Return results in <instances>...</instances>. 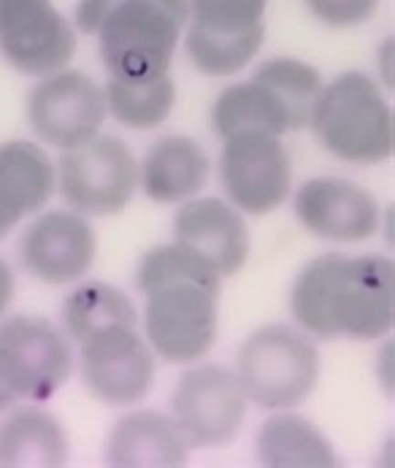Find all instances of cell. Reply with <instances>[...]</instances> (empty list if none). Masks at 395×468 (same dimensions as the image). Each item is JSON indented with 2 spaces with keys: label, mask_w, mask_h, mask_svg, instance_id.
Wrapping results in <instances>:
<instances>
[{
  "label": "cell",
  "mask_w": 395,
  "mask_h": 468,
  "mask_svg": "<svg viewBox=\"0 0 395 468\" xmlns=\"http://www.w3.org/2000/svg\"><path fill=\"white\" fill-rule=\"evenodd\" d=\"M58 187L73 211L84 217H112L133 201L138 165L125 141L98 133L73 149H63Z\"/></svg>",
  "instance_id": "cell-7"
},
{
  "label": "cell",
  "mask_w": 395,
  "mask_h": 468,
  "mask_svg": "<svg viewBox=\"0 0 395 468\" xmlns=\"http://www.w3.org/2000/svg\"><path fill=\"white\" fill-rule=\"evenodd\" d=\"M58 185V171L47 152L30 141L0 144V239L19 219L41 211Z\"/></svg>",
  "instance_id": "cell-16"
},
{
  "label": "cell",
  "mask_w": 395,
  "mask_h": 468,
  "mask_svg": "<svg viewBox=\"0 0 395 468\" xmlns=\"http://www.w3.org/2000/svg\"><path fill=\"white\" fill-rule=\"evenodd\" d=\"M70 371L73 352L58 325L27 314L0 323V411L49 401Z\"/></svg>",
  "instance_id": "cell-6"
},
{
  "label": "cell",
  "mask_w": 395,
  "mask_h": 468,
  "mask_svg": "<svg viewBox=\"0 0 395 468\" xmlns=\"http://www.w3.org/2000/svg\"><path fill=\"white\" fill-rule=\"evenodd\" d=\"M0 55L25 76L58 73L76 55V30L52 0H0Z\"/></svg>",
  "instance_id": "cell-12"
},
{
  "label": "cell",
  "mask_w": 395,
  "mask_h": 468,
  "mask_svg": "<svg viewBox=\"0 0 395 468\" xmlns=\"http://www.w3.org/2000/svg\"><path fill=\"white\" fill-rule=\"evenodd\" d=\"M222 141L219 179L228 201L252 217L276 211L290 196L293 182V165L282 135L239 131Z\"/></svg>",
  "instance_id": "cell-9"
},
{
  "label": "cell",
  "mask_w": 395,
  "mask_h": 468,
  "mask_svg": "<svg viewBox=\"0 0 395 468\" xmlns=\"http://www.w3.org/2000/svg\"><path fill=\"white\" fill-rule=\"evenodd\" d=\"M236 374L247 399L261 409H295L320 382V352L304 331L265 325L244 341Z\"/></svg>",
  "instance_id": "cell-5"
},
{
  "label": "cell",
  "mask_w": 395,
  "mask_h": 468,
  "mask_svg": "<svg viewBox=\"0 0 395 468\" xmlns=\"http://www.w3.org/2000/svg\"><path fill=\"white\" fill-rule=\"evenodd\" d=\"M211 128L219 138H228L239 131L284 135L301 131L304 122L268 81L252 76L219 92L211 106Z\"/></svg>",
  "instance_id": "cell-20"
},
{
  "label": "cell",
  "mask_w": 395,
  "mask_h": 468,
  "mask_svg": "<svg viewBox=\"0 0 395 468\" xmlns=\"http://www.w3.org/2000/svg\"><path fill=\"white\" fill-rule=\"evenodd\" d=\"M247 393L236 371L225 366H198L182 374L174 390V420L190 450L230 444L247 414Z\"/></svg>",
  "instance_id": "cell-8"
},
{
  "label": "cell",
  "mask_w": 395,
  "mask_h": 468,
  "mask_svg": "<svg viewBox=\"0 0 395 468\" xmlns=\"http://www.w3.org/2000/svg\"><path fill=\"white\" fill-rule=\"evenodd\" d=\"M295 217L317 239L336 244L368 241L379 228V206L349 179L317 176L295 193Z\"/></svg>",
  "instance_id": "cell-14"
},
{
  "label": "cell",
  "mask_w": 395,
  "mask_h": 468,
  "mask_svg": "<svg viewBox=\"0 0 395 468\" xmlns=\"http://www.w3.org/2000/svg\"><path fill=\"white\" fill-rule=\"evenodd\" d=\"M222 276L182 241L149 250L135 271L144 295V335L155 355L187 366L200 360L217 338V303Z\"/></svg>",
  "instance_id": "cell-1"
},
{
  "label": "cell",
  "mask_w": 395,
  "mask_h": 468,
  "mask_svg": "<svg viewBox=\"0 0 395 468\" xmlns=\"http://www.w3.org/2000/svg\"><path fill=\"white\" fill-rule=\"evenodd\" d=\"M135 320L138 317L131 298L120 287L106 282L79 284L63 306V325L73 341H81L84 335L103 331L109 325H135Z\"/></svg>",
  "instance_id": "cell-23"
},
{
  "label": "cell",
  "mask_w": 395,
  "mask_h": 468,
  "mask_svg": "<svg viewBox=\"0 0 395 468\" xmlns=\"http://www.w3.org/2000/svg\"><path fill=\"white\" fill-rule=\"evenodd\" d=\"M268 0H190L185 30L211 38H239L263 33Z\"/></svg>",
  "instance_id": "cell-24"
},
{
  "label": "cell",
  "mask_w": 395,
  "mask_h": 468,
  "mask_svg": "<svg viewBox=\"0 0 395 468\" xmlns=\"http://www.w3.org/2000/svg\"><path fill=\"white\" fill-rule=\"evenodd\" d=\"M95 230L79 211H47L27 225L19 241V261L25 271L49 284L79 282L95 261Z\"/></svg>",
  "instance_id": "cell-13"
},
{
  "label": "cell",
  "mask_w": 395,
  "mask_h": 468,
  "mask_svg": "<svg viewBox=\"0 0 395 468\" xmlns=\"http://www.w3.org/2000/svg\"><path fill=\"white\" fill-rule=\"evenodd\" d=\"M265 41L263 33H250L239 38H211L185 30V49L196 70L206 76H233L250 66Z\"/></svg>",
  "instance_id": "cell-25"
},
{
  "label": "cell",
  "mask_w": 395,
  "mask_h": 468,
  "mask_svg": "<svg viewBox=\"0 0 395 468\" xmlns=\"http://www.w3.org/2000/svg\"><path fill=\"white\" fill-rule=\"evenodd\" d=\"M109 114L133 131H152L168 120L176 103V84L168 73L149 79H117L106 81Z\"/></svg>",
  "instance_id": "cell-22"
},
{
  "label": "cell",
  "mask_w": 395,
  "mask_h": 468,
  "mask_svg": "<svg viewBox=\"0 0 395 468\" xmlns=\"http://www.w3.org/2000/svg\"><path fill=\"white\" fill-rule=\"evenodd\" d=\"M109 117L106 90L81 70L44 76L27 98V120L36 135L58 149H73L101 133Z\"/></svg>",
  "instance_id": "cell-11"
},
{
  "label": "cell",
  "mask_w": 395,
  "mask_h": 468,
  "mask_svg": "<svg viewBox=\"0 0 395 468\" xmlns=\"http://www.w3.org/2000/svg\"><path fill=\"white\" fill-rule=\"evenodd\" d=\"M190 444L174 417L160 411H131L117 420L106 441V463L117 468L185 466Z\"/></svg>",
  "instance_id": "cell-17"
},
{
  "label": "cell",
  "mask_w": 395,
  "mask_h": 468,
  "mask_svg": "<svg viewBox=\"0 0 395 468\" xmlns=\"http://www.w3.org/2000/svg\"><path fill=\"white\" fill-rule=\"evenodd\" d=\"M211 176V160L190 135L157 138L141 168L138 185L155 203H185L196 198Z\"/></svg>",
  "instance_id": "cell-18"
},
{
  "label": "cell",
  "mask_w": 395,
  "mask_h": 468,
  "mask_svg": "<svg viewBox=\"0 0 395 468\" xmlns=\"http://www.w3.org/2000/svg\"><path fill=\"white\" fill-rule=\"evenodd\" d=\"M70 455L66 428L55 414L36 403L8 409L0 420V466L3 468H58Z\"/></svg>",
  "instance_id": "cell-19"
},
{
  "label": "cell",
  "mask_w": 395,
  "mask_h": 468,
  "mask_svg": "<svg viewBox=\"0 0 395 468\" xmlns=\"http://www.w3.org/2000/svg\"><path fill=\"white\" fill-rule=\"evenodd\" d=\"M290 309L304 334L371 341L395 325V266L379 255H320L301 268Z\"/></svg>",
  "instance_id": "cell-2"
},
{
  "label": "cell",
  "mask_w": 395,
  "mask_h": 468,
  "mask_svg": "<svg viewBox=\"0 0 395 468\" xmlns=\"http://www.w3.org/2000/svg\"><path fill=\"white\" fill-rule=\"evenodd\" d=\"M174 236L222 279L239 273L250 258V228L233 203L190 198L174 217Z\"/></svg>",
  "instance_id": "cell-15"
},
{
  "label": "cell",
  "mask_w": 395,
  "mask_h": 468,
  "mask_svg": "<svg viewBox=\"0 0 395 468\" xmlns=\"http://www.w3.org/2000/svg\"><path fill=\"white\" fill-rule=\"evenodd\" d=\"M309 125L317 141L338 160L374 165L393 157V109L368 73L347 70L323 84Z\"/></svg>",
  "instance_id": "cell-4"
},
{
  "label": "cell",
  "mask_w": 395,
  "mask_h": 468,
  "mask_svg": "<svg viewBox=\"0 0 395 468\" xmlns=\"http://www.w3.org/2000/svg\"><path fill=\"white\" fill-rule=\"evenodd\" d=\"M190 0H79L76 25L98 38L101 63L117 79L168 73Z\"/></svg>",
  "instance_id": "cell-3"
},
{
  "label": "cell",
  "mask_w": 395,
  "mask_h": 468,
  "mask_svg": "<svg viewBox=\"0 0 395 468\" xmlns=\"http://www.w3.org/2000/svg\"><path fill=\"white\" fill-rule=\"evenodd\" d=\"M309 11L328 27H358L368 22L379 0H304Z\"/></svg>",
  "instance_id": "cell-26"
},
{
  "label": "cell",
  "mask_w": 395,
  "mask_h": 468,
  "mask_svg": "<svg viewBox=\"0 0 395 468\" xmlns=\"http://www.w3.org/2000/svg\"><path fill=\"white\" fill-rule=\"evenodd\" d=\"M11 298H14V273L0 261V317L11 306Z\"/></svg>",
  "instance_id": "cell-27"
},
{
  "label": "cell",
  "mask_w": 395,
  "mask_h": 468,
  "mask_svg": "<svg viewBox=\"0 0 395 468\" xmlns=\"http://www.w3.org/2000/svg\"><path fill=\"white\" fill-rule=\"evenodd\" d=\"M258 461L271 468H333L338 458L326 433L306 417L282 409L258 431Z\"/></svg>",
  "instance_id": "cell-21"
},
{
  "label": "cell",
  "mask_w": 395,
  "mask_h": 468,
  "mask_svg": "<svg viewBox=\"0 0 395 468\" xmlns=\"http://www.w3.org/2000/svg\"><path fill=\"white\" fill-rule=\"evenodd\" d=\"M76 344L81 382L92 399L106 406H133L146 399L155 385V352L135 325H109Z\"/></svg>",
  "instance_id": "cell-10"
}]
</instances>
